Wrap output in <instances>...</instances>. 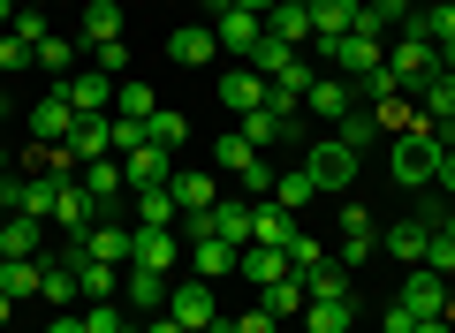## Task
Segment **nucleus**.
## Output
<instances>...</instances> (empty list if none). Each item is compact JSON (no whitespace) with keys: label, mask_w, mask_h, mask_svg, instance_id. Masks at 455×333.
I'll list each match as a JSON object with an SVG mask.
<instances>
[{"label":"nucleus","mask_w":455,"mask_h":333,"mask_svg":"<svg viewBox=\"0 0 455 333\" xmlns=\"http://www.w3.org/2000/svg\"><path fill=\"white\" fill-rule=\"evenodd\" d=\"M440 152H448V144H440V129H433V122H410L403 137L387 144V175H395V190H403V197L433 190V175H440Z\"/></svg>","instance_id":"obj_1"},{"label":"nucleus","mask_w":455,"mask_h":333,"mask_svg":"<svg viewBox=\"0 0 455 333\" xmlns=\"http://www.w3.org/2000/svg\"><path fill=\"white\" fill-rule=\"evenodd\" d=\"M212 159H220L228 175L243 182V197H274V175H281V167H274V159H266L259 144L243 137V129H220V144H212Z\"/></svg>","instance_id":"obj_2"},{"label":"nucleus","mask_w":455,"mask_h":333,"mask_svg":"<svg viewBox=\"0 0 455 333\" xmlns=\"http://www.w3.org/2000/svg\"><path fill=\"white\" fill-rule=\"evenodd\" d=\"M433 61H440V46L425 38V23H418V16H410L403 31H387V68H395V83H403V91L433 76Z\"/></svg>","instance_id":"obj_3"},{"label":"nucleus","mask_w":455,"mask_h":333,"mask_svg":"<svg viewBox=\"0 0 455 333\" xmlns=\"http://www.w3.org/2000/svg\"><path fill=\"white\" fill-rule=\"evenodd\" d=\"M403 303L410 318H455V281L448 273H433V266H403Z\"/></svg>","instance_id":"obj_4"},{"label":"nucleus","mask_w":455,"mask_h":333,"mask_svg":"<svg viewBox=\"0 0 455 333\" xmlns=\"http://www.w3.org/2000/svg\"><path fill=\"white\" fill-rule=\"evenodd\" d=\"M357 159H364V152H349L341 137H319V144L304 152V175L319 182V197H349V182H357Z\"/></svg>","instance_id":"obj_5"},{"label":"nucleus","mask_w":455,"mask_h":333,"mask_svg":"<svg viewBox=\"0 0 455 333\" xmlns=\"http://www.w3.org/2000/svg\"><path fill=\"white\" fill-rule=\"evenodd\" d=\"M212 38H220L228 61H251L259 38H266V16H259V8H228V0H212Z\"/></svg>","instance_id":"obj_6"},{"label":"nucleus","mask_w":455,"mask_h":333,"mask_svg":"<svg viewBox=\"0 0 455 333\" xmlns=\"http://www.w3.org/2000/svg\"><path fill=\"white\" fill-rule=\"evenodd\" d=\"M130 250H137V227L107 220V212H99V227H84V235L68 242V258H99V266H130Z\"/></svg>","instance_id":"obj_7"},{"label":"nucleus","mask_w":455,"mask_h":333,"mask_svg":"<svg viewBox=\"0 0 455 333\" xmlns=\"http://www.w3.org/2000/svg\"><path fill=\"white\" fill-rule=\"evenodd\" d=\"M167 318H182L190 333H212V326H220V296H212V281H175V288H167Z\"/></svg>","instance_id":"obj_8"},{"label":"nucleus","mask_w":455,"mask_h":333,"mask_svg":"<svg viewBox=\"0 0 455 333\" xmlns=\"http://www.w3.org/2000/svg\"><path fill=\"white\" fill-rule=\"evenodd\" d=\"M76 182H84V197H92L107 220L122 212V197H130V182H122V159H114V152H107V159H84V175H76Z\"/></svg>","instance_id":"obj_9"},{"label":"nucleus","mask_w":455,"mask_h":333,"mask_svg":"<svg viewBox=\"0 0 455 333\" xmlns=\"http://www.w3.org/2000/svg\"><path fill=\"white\" fill-rule=\"evenodd\" d=\"M68 129H76V107L61 83H46V99L31 107V144H68Z\"/></svg>","instance_id":"obj_10"},{"label":"nucleus","mask_w":455,"mask_h":333,"mask_svg":"<svg viewBox=\"0 0 455 333\" xmlns=\"http://www.w3.org/2000/svg\"><path fill=\"white\" fill-rule=\"evenodd\" d=\"M296 235H304V227H296L289 205H274V197H251V242H266V250H289Z\"/></svg>","instance_id":"obj_11"},{"label":"nucleus","mask_w":455,"mask_h":333,"mask_svg":"<svg viewBox=\"0 0 455 333\" xmlns=\"http://www.w3.org/2000/svg\"><path fill=\"white\" fill-rule=\"evenodd\" d=\"M220 107L243 122L251 107H266V76H259L251 61H228V68H220Z\"/></svg>","instance_id":"obj_12"},{"label":"nucleus","mask_w":455,"mask_h":333,"mask_svg":"<svg viewBox=\"0 0 455 333\" xmlns=\"http://www.w3.org/2000/svg\"><path fill=\"white\" fill-rule=\"evenodd\" d=\"M38 303H46V311H76L84 303V288H76V258H46V266H38Z\"/></svg>","instance_id":"obj_13"},{"label":"nucleus","mask_w":455,"mask_h":333,"mask_svg":"<svg viewBox=\"0 0 455 333\" xmlns=\"http://www.w3.org/2000/svg\"><path fill=\"white\" fill-rule=\"evenodd\" d=\"M167 288H175V273H152V266H122V303L130 311H167Z\"/></svg>","instance_id":"obj_14"},{"label":"nucleus","mask_w":455,"mask_h":333,"mask_svg":"<svg viewBox=\"0 0 455 333\" xmlns=\"http://www.w3.org/2000/svg\"><path fill=\"white\" fill-rule=\"evenodd\" d=\"M235 129H243V137L259 144L266 159H274L281 144H296V114H281V107H251V114H243V122H235Z\"/></svg>","instance_id":"obj_15"},{"label":"nucleus","mask_w":455,"mask_h":333,"mask_svg":"<svg viewBox=\"0 0 455 333\" xmlns=\"http://www.w3.org/2000/svg\"><path fill=\"white\" fill-rule=\"evenodd\" d=\"M46 220L61 227L68 242H76L84 227H99V205H92V197H84V182H61V190H53V212H46Z\"/></svg>","instance_id":"obj_16"},{"label":"nucleus","mask_w":455,"mask_h":333,"mask_svg":"<svg viewBox=\"0 0 455 333\" xmlns=\"http://www.w3.org/2000/svg\"><path fill=\"white\" fill-rule=\"evenodd\" d=\"M61 91H68L76 114H114V76L107 68H76V76H61Z\"/></svg>","instance_id":"obj_17"},{"label":"nucleus","mask_w":455,"mask_h":333,"mask_svg":"<svg viewBox=\"0 0 455 333\" xmlns=\"http://www.w3.org/2000/svg\"><path fill=\"white\" fill-rule=\"evenodd\" d=\"M130 227H182V205L167 182H152V190H130Z\"/></svg>","instance_id":"obj_18"},{"label":"nucleus","mask_w":455,"mask_h":333,"mask_svg":"<svg viewBox=\"0 0 455 333\" xmlns=\"http://www.w3.org/2000/svg\"><path fill=\"white\" fill-rule=\"evenodd\" d=\"M266 38L311 53V8H304V0H274V8H266Z\"/></svg>","instance_id":"obj_19"},{"label":"nucleus","mask_w":455,"mask_h":333,"mask_svg":"<svg viewBox=\"0 0 455 333\" xmlns=\"http://www.w3.org/2000/svg\"><path fill=\"white\" fill-rule=\"evenodd\" d=\"M167 190H175L182 220H197V212H212V205H220V182H212L205 167H175V182H167Z\"/></svg>","instance_id":"obj_20"},{"label":"nucleus","mask_w":455,"mask_h":333,"mask_svg":"<svg viewBox=\"0 0 455 333\" xmlns=\"http://www.w3.org/2000/svg\"><path fill=\"white\" fill-rule=\"evenodd\" d=\"M235 281H251V288H274V281H289V250L243 242V250H235Z\"/></svg>","instance_id":"obj_21"},{"label":"nucleus","mask_w":455,"mask_h":333,"mask_svg":"<svg viewBox=\"0 0 455 333\" xmlns=\"http://www.w3.org/2000/svg\"><path fill=\"white\" fill-rule=\"evenodd\" d=\"M212 53H220L212 23H182V31H167V61H175V68H205Z\"/></svg>","instance_id":"obj_22"},{"label":"nucleus","mask_w":455,"mask_h":333,"mask_svg":"<svg viewBox=\"0 0 455 333\" xmlns=\"http://www.w3.org/2000/svg\"><path fill=\"white\" fill-rule=\"evenodd\" d=\"M349 107H357V91H349V76H334V68H319V83L304 91V114H319V122H341Z\"/></svg>","instance_id":"obj_23"},{"label":"nucleus","mask_w":455,"mask_h":333,"mask_svg":"<svg viewBox=\"0 0 455 333\" xmlns=\"http://www.w3.org/2000/svg\"><path fill=\"white\" fill-rule=\"evenodd\" d=\"M410 99H418V114H425L433 129H448V122H455V76H448V68H433L425 83H410Z\"/></svg>","instance_id":"obj_24"},{"label":"nucleus","mask_w":455,"mask_h":333,"mask_svg":"<svg viewBox=\"0 0 455 333\" xmlns=\"http://www.w3.org/2000/svg\"><path fill=\"white\" fill-rule=\"evenodd\" d=\"M311 8V38H349L364 23V0H304Z\"/></svg>","instance_id":"obj_25"},{"label":"nucleus","mask_w":455,"mask_h":333,"mask_svg":"<svg viewBox=\"0 0 455 333\" xmlns=\"http://www.w3.org/2000/svg\"><path fill=\"white\" fill-rule=\"evenodd\" d=\"M122 182H130V190H152V182H175V152H160V144H137V152L122 159Z\"/></svg>","instance_id":"obj_26"},{"label":"nucleus","mask_w":455,"mask_h":333,"mask_svg":"<svg viewBox=\"0 0 455 333\" xmlns=\"http://www.w3.org/2000/svg\"><path fill=\"white\" fill-rule=\"evenodd\" d=\"M425 235H433V227H425L418 212H410V220H395V227H379V250H387L395 266H425Z\"/></svg>","instance_id":"obj_27"},{"label":"nucleus","mask_w":455,"mask_h":333,"mask_svg":"<svg viewBox=\"0 0 455 333\" xmlns=\"http://www.w3.org/2000/svg\"><path fill=\"white\" fill-rule=\"evenodd\" d=\"M175 258H182V235H175V227H137V250H130V266L175 273Z\"/></svg>","instance_id":"obj_28"},{"label":"nucleus","mask_w":455,"mask_h":333,"mask_svg":"<svg viewBox=\"0 0 455 333\" xmlns=\"http://www.w3.org/2000/svg\"><path fill=\"white\" fill-rule=\"evenodd\" d=\"M0 250H8V258H46V220L8 212V220H0Z\"/></svg>","instance_id":"obj_29"},{"label":"nucleus","mask_w":455,"mask_h":333,"mask_svg":"<svg viewBox=\"0 0 455 333\" xmlns=\"http://www.w3.org/2000/svg\"><path fill=\"white\" fill-rule=\"evenodd\" d=\"M190 266H197V281H228V273H235V242L197 235V242H190Z\"/></svg>","instance_id":"obj_30"},{"label":"nucleus","mask_w":455,"mask_h":333,"mask_svg":"<svg viewBox=\"0 0 455 333\" xmlns=\"http://www.w3.org/2000/svg\"><path fill=\"white\" fill-rule=\"evenodd\" d=\"M357 326V296H334V303H304V333H349Z\"/></svg>","instance_id":"obj_31"},{"label":"nucleus","mask_w":455,"mask_h":333,"mask_svg":"<svg viewBox=\"0 0 455 333\" xmlns=\"http://www.w3.org/2000/svg\"><path fill=\"white\" fill-rule=\"evenodd\" d=\"M304 281H296V273H289V281H274V288H259V311L266 318H281V326H289V318H304Z\"/></svg>","instance_id":"obj_32"},{"label":"nucleus","mask_w":455,"mask_h":333,"mask_svg":"<svg viewBox=\"0 0 455 333\" xmlns=\"http://www.w3.org/2000/svg\"><path fill=\"white\" fill-rule=\"evenodd\" d=\"M114 38H122V8H114V0H84V46H114Z\"/></svg>","instance_id":"obj_33"},{"label":"nucleus","mask_w":455,"mask_h":333,"mask_svg":"<svg viewBox=\"0 0 455 333\" xmlns=\"http://www.w3.org/2000/svg\"><path fill=\"white\" fill-rule=\"evenodd\" d=\"M372 258H379V227H341V242H334V266L364 273Z\"/></svg>","instance_id":"obj_34"},{"label":"nucleus","mask_w":455,"mask_h":333,"mask_svg":"<svg viewBox=\"0 0 455 333\" xmlns=\"http://www.w3.org/2000/svg\"><path fill=\"white\" fill-rule=\"evenodd\" d=\"M76 288H84V303H107V296H122V266H99V258H76Z\"/></svg>","instance_id":"obj_35"},{"label":"nucleus","mask_w":455,"mask_h":333,"mask_svg":"<svg viewBox=\"0 0 455 333\" xmlns=\"http://www.w3.org/2000/svg\"><path fill=\"white\" fill-rule=\"evenodd\" d=\"M304 296H311V303L357 296V273H349V266H334V258H326V266H319V273H311V281H304Z\"/></svg>","instance_id":"obj_36"},{"label":"nucleus","mask_w":455,"mask_h":333,"mask_svg":"<svg viewBox=\"0 0 455 333\" xmlns=\"http://www.w3.org/2000/svg\"><path fill=\"white\" fill-rule=\"evenodd\" d=\"M274 205H289V212L319 205V182H311L304 167H281V175H274Z\"/></svg>","instance_id":"obj_37"},{"label":"nucleus","mask_w":455,"mask_h":333,"mask_svg":"<svg viewBox=\"0 0 455 333\" xmlns=\"http://www.w3.org/2000/svg\"><path fill=\"white\" fill-rule=\"evenodd\" d=\"M31 68H46V76L53 83H61V76H76V46H68V38H38V46H31Z\"/></svg>","instance_id":"obj_38"},{"label":"nucleus","mask_w":455,"mask_h":333,"mask_svg":"<svg viewBox=\"0 0 455 333\" xmlns=\"http://www.w3.org/2000/svg\"><path fill=\"white\" fill-rule=\"evenodd\" d=\"M84 333H137V318L122 311V296H107V303H84Z\"/></svg>","instance_id":"obj_39"},{"label":"nucleus","mask_w":455,"mask_h":333,"mask_svg":"<svg viewBox=\"0 0 455 333\" xmlns=\"http://www.w3.org/2000/svg\"><path fill=\"white\" fill-rule=\"evenodd\" d=\"M145 137L160 144V152H182V144H190V122H182L175 107H160V114H145Z\"/></svg>","instance_id":"obj_40"},{"label":"nucleus","mask_w":455,"mask_h":333,"mask_svg":"<svg viewBox=\"0 0 455 333\" xmlns=\"http://www.w3.org/2000/svg\"><path fill=\"white\" fill-rule=\"evenodd\" d=\"M38 266H46V258H8V273H0V296H8V303L38 296Z\"/></svg>","instance_id":"obj_41"},{"label":"nucleus","mask_w":455,"mask_h":333,"mask_svg":"<svg viewBox=\"0 0 455 333\" xmlns=\"http://www.w3.org/2000/svg\"><path fill=\"white\" fill-rule=\"evenodd\" d=\"M114 114H130V122H145V114H160V99H152V83L122 76V83H114Z\"/></svg>","instance_id":"obj_42"},{"label":"nucleus","mask_w":455,"mask_h":333,"mask_svg":"<svg viewBox=\"0 0 455 333\" xmlns=\"http://www.w3.org/2000/svg\"><path fill=\"white\" fill-rule=\"evenodd\" d=\"M372 122L387 129V137H403V129L425 122V114H418V99H410V91H395V99H379V107H372Z\"/></svg>","instance_id":"obj_43"},{"label":"nucleus","mask_w":455,"mask_h":333,"mask_svg":"<svg viewBox=\"0 0 455 333\" xmlns=\"http://www.w3.org/2000/svg\"><path fill=\"white\" fill-rule=\"evenodd\" d=\"M334 137L349 144V152H364V144H372V137H387V129L372 122V107H357V114H341V122H334Z\"/></svg>","instance_id":"obj_44"},{"label":"nucleus","mask_w":455,"mask_h":333,"mask_svg":"<svg viewBox=\"0 0 455 333\" xmlns=\"http://www.w3.org/2000/svg\"><path fill=\"white\" fill-rule=\"evenodd\" d=\"M289 61H304V53H296V46H281V38H259V53H251V68H259L266 83H274V76H289Z\"/></svg>","instance_id":"obj_45"},{"label":"nucleus","mask_w":455,"mask_h":333,"mask_svg":"<svg viewBox=\"0 0 455 333\" xmlns=\"http://www.w3.org/2000/svg\"><path fill=\"white\" fill-rule=\"evenodd\" d=\"M410 16H418V0H364V23L372 31H403Z\"/></svg>","instance_id":"obj_46"},{"label":"nucleus","mask_w":455,"mask_h":333,"mask_svg":"<svg viewBox=\"0 0 455 333\" xmlns=\"http://www.w3.org/2000/svg\"><path fill=\"white\" fill-rule=\"evenodd\" d=\"M326 258H334V250H326V242H311V235H296V242H289V273H296V281H311Z\"/></svg>","instance_id":"obj_47"},{"label":"nucleus","mask_w":455,"mask_h":333,"mask_svg":"<svg viewBox=\"0 0 455 333\" xmlns=\"http://www.w3.org/2000/svg\"><path fill=\"white\" fill-rule=\"evenodd\" d=\"M23 68H31V46H23L16 31H0V83H16Z\"/></svg>","instance_id":"obj_48"},{"label":"nucleus","mask_w":455,"mask_h":333,"mask_svg":"<svg viewBox=\"0 0 455 333\" xmlns=\"http://www.w3.org/2000/svg\"><path fill=\"white\" fill-rule=\"evenodd\" d=\"M137 144H152V137H145V122H130V114H114V159H130Z\"/></svg>","instance_id":"obj_49"},{"label":"nucleus","mask_w":455,"mask_h":333,"mask_svg":"<svg viewBox=\"0 0 455 333\" xmlns=\"http://www.w3.org/2000/svg\"><path fill=\"white\" fill-rule=\"evenodd\" d=\"M228 333H281V318H266L259 303H251V311H235V318H228Z\"/></svg>","instance_id":"obj_50"},{"label":"nucleus","mask_w":455,"mask_h":333,"mask_svg":"<svg viewBox=\"0 0 455 333\" xmlns=\"http://www.w3.org/2000/svg\"><path fill=\"white\" fill-rule=\"evenodd\" d=\"M8 31H16L23 46H38V38H46V16H38V8H16V23H8Z\"/></svg>","instance_id":"obj_51"},{"label":"nucleus","mask_w":455,"mask_h":333,"mask_svg":"<svg viewBox=\"0 0 455 333\" xmlns=\"http://www.w3.org/2000/svg\"><path fill=\"white\" fill-rule=\"evenodd\" d=\"M99 68H107V76H130V46H122V38H114V46H99Z\"/></svg>","instance_id":"obj_52"},{"label":"nucleus","mask_w":455,"mask_h":333,"mask_svg":"<svg viewBox=\"0 0 455 333\" xmlns=\"http://www.w3.org/2000/svg\"><path fill=\"white\" fill-rule=\"evenodd\" d=\"M433 190H440V197H455V144L440 152V175H433Z\"/></svg>","instance_id":"obj_53"},{"label":"nucleus","mask_w":455,"mask_h":333,"mask_svg":"<svg viewBox=\"0 0 455 333\" xmlns=\"http://www.w3.org/2000/svg\"><path fill=\"white\" fill-rule=\"evenodd\" d=\"M379 333H418V318H410L403 303H387V326H379Z\"/></svg>","instance_id":"obj_54"},{"label":"nucleus","mask_w":455,"mask_h":333,"mask_svg":"<svg viewBox=\"0 0 455 333\" xmlns=\"http://www.w3.org/2000/svg\"><path fill=\"white\" fill-rule=\"evenodd\" d=\"M46 333H84V311H53V318H46Z\"/></svg>","instance_id":"obj_55"},{"label":"nucleus","mask_w":455,"mask_h":333,"mask_svg":"<svg viewBox=\"0 0 455 333\" xmlns=\"http://www.w3.org/2000/svg\"><path fill=\"white\" fill-rule=\"evenodd\" d=\"M418 333H455V318H418Z\"/></svg>","instance_id":"obj_56"},{"label":"nucleus","mask_w":455,"mask_h":333,"mask_svg":"<svg viewBox=\"0 0 455 333\" xmlns=\"http://www.w3.org/2000/svg\"><path fill=\"white\" fill-rule=\"evenodd\" d=\"M8 326H16V303H8V296H0V333H8Z\"/></svg>","instance_id":"obj_57"},{"label":"nucleus","mask_w":455,"mask_h":333,"mask_svg":"<svg viewBox=\"0 0 455 333\" xmlns=\"http://www.w3.org/2000/svg\"><path fill=\"white\" fill-rule=\"evenodd\" d=\"M228 8H259V16H266V8H274V0H228Z\"/></svg>","instance_id":"obj_58"},{"label":"nucleus","mask_w":455,"mask_h":333,"mask_svg":"<svg viewBox=\"0 0 455 333\" xmlns=\"http://www.w3.org/2000/svg\"><path fill=\"white\" fill-rule=\"evenodd\" d=\"M212 333H228V318H220V326H212Z\"/></svg>","instance_id":"obj_59"},{"label":"nucleus","mask_w":455,"mask_h":333,"mask_svg":"<svg viewBox=\"0 0 455 333\" xmlns=\"http://www.w3.org/2000/svg\"><path fill=\"white\" fill-rule=\"evenodd\" d=\"M8 333H23V326H8Z\"/></svg>","instance_id":"obj_60"}]
</instances>
